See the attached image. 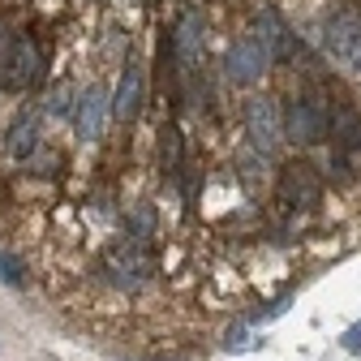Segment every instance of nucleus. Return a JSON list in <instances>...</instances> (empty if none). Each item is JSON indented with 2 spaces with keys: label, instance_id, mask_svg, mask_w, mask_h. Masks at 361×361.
<instances>
[{
  "label": "nucleus",
  "instance_id": "1",
  "mask_svg": "<svg viewBox=\"0 0 361 361\" xmlns=\"http://www.w3.org/2000/svg\"><path fill=\"white\" fill-rule=\"evenodd\" d=\"M323 48L340 69L361 78V13L357 9H336L323 22Z\"/></svg>",
  "mask_w": 361,
  "mask_h": 361
},
{
  "label": "nucleus",
  "instance_id": "2",
  "mask_svg": "<svg viewBox=\"0 0 361 361\" xmlns=\"http://www.w3.org/2000/svg\"><path fill=\"white\" fill-rule=\"evenodd\" d=\"M331 133V112L319 95H297L284 108V138L297 147H314Z\"/></svg>",
  "mask_w": 361,
  "mask_h": 361
},
{
  "label": "nucleus",
  "instance_id": "3",
  "mask_svg": "<svg viewBox=\"0 0 361 361\" xmlns=\"http://www.w3.org/2000/svg\"><path fill=\"white\" fill-rule=\"evenodd\" d=\"M43 82V52L30 35H18L5 52H0V86L9 90H30Z\"/></svg>",
  "mask_w": 361,
  "mask_h": 361
},
{
  "label": "nucleus",
  "instance_id": "4",
  "mask_svg": "<svg viewBox=\"0 0 361 361\" xmlns=\"http://www.w3.org/2000/svg\"><path fill=\"white\" fill-rule=\"evenodd\" d=\"M245 133H250V147L258 155H271L280 142H284V108L280 99H271V95H254L245 99Z\"/></svg>",
  "mask_w": 361,
  "mask_h": 361
},
{
  "label": "nucleus",
  "instance_id": "5",
  "mask_svg": "<svg viewBox=\"0 0 361 361\" xmlns=\"http://www.w3.org/2000/svg\"><path fill=\"white\" fill-rule=\"evenodd\" d=\"M276 198L288 207V211H310L319 207L323 198V176L310 159H288L280 168V180H276Z\"/></svg>",
  "mask_w": 361,
  "mask_h": 361
},
{
  "label": "nucleus",
  "instance_id": "6",
  "mask_svg": "<svg viewBox=\"0 0 361 361\" xmlns=\"http://www.w3.org/2000/svg\"><path fill=\"white\" fill-rule=\"evenodd\" d=\"M104 267H108V280L112 284H121V288H142L151 280V271H155V258H151V250L142 241L125 237V241H116L104 254Z\"/></svg>",
  "mask_w": 361,
  "mask_h": 361
},
{
  "label": "nucleus",
  "instance_id": "7",
  "mask_svg": "<svg viewBox=\"0 0 361 361\" xmlns=\"http://www.w3.org/2000/svg\"><path fill=\"white\" fill-rule=\"evenodd\" d=\"M202 48H207V22L198 9H190L185 18L176 22L172 30V56H176V69L180 73H194L198 61H202Z\"/></svg>",
  "mask_w": 361,
  "mask_h": 361
},
{
  "label": "nucleus",
  "instance_id": "8",
  "mask_svg": "<svg viewBox=\"0 0 361 361\" xmlns=\"http://www.w3.org/2000/svg\"><path fill=\"white\" fill-rule=\"evenodd\" d=\"M267 69H271V52L262 48L254 35L233 39V48H228V78H233L237 86H254Z\"/></svg>",
  "mask_w": 361,
  "mask_h": 361
},
{
  "label": "nucleus",
  "instance_id": "9",
  "mask_svg": "<svg viewBox=\"0 0 361 361\" xmlns=\"http://www.w3.org/2000/svg\"><path fill=\"white\" fill-rule=\"evenodd\" d=\"M112 112V95L95 82V86H86L82 90V99L73 104V129H78V138L82 142H95L99 133H104V121Z\"/></svg>",
  "mask_w": 361,
  "mask_h": 361
},
{
  "label": "nucleus",
  "instance_id": "10",
  "mask_svg": "<svg viewBox=\"0 0 361 361\" xmlns=\"http://www.w3.org/2000/svg\"><path fill=\"white\" fill-rule=\"evenodd\" d=\"M142 90H147L142 61L129 56V61H125V73H121V86H116V95H112V116H116L121 125H129L133 116L142 112Z\"/></svg>",
  "mask_w": 361,
  "mask_h": 361
},
{
  "label": "nucleus",
  "instance_id": "11",
  "mask_svg": "<svg viewBox=\"0 0 361 361\" xmlns=\"http://www.w3.org/2000/svg\"><path fill=\"white\" fill-rule=\"evenodd\" d=\"M254 39L271 52V61H284V56L297 52V39H293V30L284 26V18H280L276 9H262V13L254 18Z\"/></svg>",
  "mask_w": 361,
  "mask_h": 361
},
{
  "label": "nucleus",
  "instance_id": "12",
  "mask_svg": "<svg viewBox=\"0 0 361 361\" xmlns=\"http://www.w3.org/2000/svg\"><path fill=\"white\" fill-rule=\"evenodd\" d=\"M331 133H336V151L340 155H353V151H361V116L353 112V108H336L331 112Z\"/></svg>",
  "mask_w": 361,
  "mask_h": 361
},
{
  "label": "nucleus",
  "instance_id": "13",
  "mask_svg": "<svg viewBox=\"0 0 361 361\" xmlns=\"http://www.w3.org/2000/svg\"><path fill=\"white\" fill-rule=\"evenodd\" d=\"M180 164H185V138H180L176 125L159 129V168L164 176H180Z\"/></svg>",
  "mask_w": 361,
  "mask_h": 361
},
{
  "label": "nucleus",
  "instance_id": "14",
  "mask_svg": "<svg viewBox=\"0 0 361 361\" xmlns=\"http://www.w3.org/2000/svg\"><path fill=\"white\" fill-rule=\"evenodd\" d=\"M35 147H39V116H35V112H22V116L13 121V129H9V151H13L18 159H30Z\"/></svg>",
  "mask_w": 361,
  "mask_h": 361
},
{
  "label": "nucleus",
  "instance_id": "15",
  "mask_svg": "<svg viewBox=\"0 0 361 361\" xmlns=\"http://www.w3.org/2000/svg\"><path fill=\"white\" fill-rule=\"evenodd\" d=\"M129 233H133V241H151L155 237V207L151 202H133V211H129Z\"/></svg>",
  "mask_w": 361,
  "mask_h": 361
},
{
  "label": "nucleus",
  "instance_id": "16",
  "mask_svg": "<svg viewBox=\"0 0 361 361\" xmlns=\"http://www.w3.org/2000/svg\"><path fill=\"white\" fill-rule=\"evenodd\" d=\"M0 280H5L9 288H22V284H26V267H22L13 254H0Z\"/></svg>",
  "mask_w": 361,
  "mask_h": 361
},
{
  "label": "nucleus",
  "instance_id": "17",
  "mask_svg": "<svg viewBox=\"0 0 361 361\" xmlns=\"http://www.w3.org/2000/svg\"><path fill=\"white\" fill-rule=\"evenodd\" d=\"M245 344H250V327L245 323H237V327L224 331V348H245Z\"/></svg>",
  "mask_w": 361,
  "mask_h": 361
},
{
  "label": "nucleus",
  "instance_id": "18",
  "mask_svg": "<svg viewBox=\"0 0 361 361\" xmlns=\"http://www.w3.org/2000/svg\"><path fill=\"white\" fill-rule=\"evenodd\" d=\"M331 180H340V185H348V180H353V168H348V155H331Z\"/></svg>",
  "mask_w": 361,
  "mask_h": 361
},
{
  "label": "nucleus",
  "instance_id": "19",
  "mask_svg": "<svg viewBox=\"0 0 361 361\" xmlns=\"http://www.w3.org/2000/svg\"><path fill=\"white\" fill-rule=\"evenodd\" d=\"M340 340H344V348H348V353H361V319H357V323H353Z\"/></svg>",
  "mask_w": 361,
  "mask_h": 361
},
{
  "label": "nucleus",
  "instance_id": "20",
  "mask_svg": "<svg viewBox=\"0 0 361 361\" xmlns=\"http://www.w3.org/2000/svg\"><path fill=\"white\" fill-rule=\"evenodd\" d=\"M65 99H69V86H56V95H52V112H65V108H69Z\"/></svg>",
  "mask_w": 361,
  "mask_h": 361
}]
</instances>
